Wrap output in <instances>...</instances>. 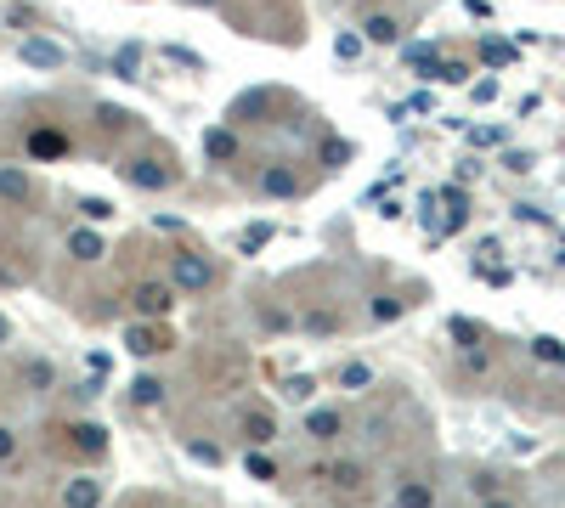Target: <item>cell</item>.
<instances>
[{
	"instance_id": "cell-20",
	"label": "cell",
	"mask_w": 565,
	"mask_h": 508,
	"mask_svg": "<svg viewBox=\"0 0 565 508\" xmlns=\"http://www.w3.org/2000/svg\"><path fill=\"white\" fill-rule=\"evenodd\" d=\"M124 345H131V356H153V350H164V339H159L148 322H136L131 333H124Z\"/></svg>"
},
{
	"instance_id": "cell-5",
	"label": "cell",
	"mask_w": 565,
	"mask_h": 508,
	"mask_svg": "<svg viewBox=\"0 0 565 508\" xmlns=\"http://www.w3.org/2000/svg\"><path fill=\"white\" fill-rule=\"evenodd\" d=\"M260 193H266V198H300L295 169H288V164H266V169H260Z\"/></svg>"
},
{
	"instance_id": "cell-16",
	"label": "cell",
	"mask_w": 565,
	"mask_h": 508,
	"mask_svg": "<svg viewBox=\"0 0 565 508\" xmlns=\"http://www.w3.org/2000/svg\"><path fill=\"white\" fill-rule=\"evenodd\" d=\"M29 153L34 159H62V153H68V136H62V131H34L29 136Z\"/></svg>"
},
{
	"instance_id": "cell-43",
	"label": "cell",
	"mask_w": 565,
	"mask_h": 508,
	"mask_svg": "<svg viewBox=\"0 0 565 508\" xmlns=\"http://www.w3.org/2000/svg\"><path fill=\"white\" fill-rule=\"evenodd\" d=\"M6 339H12V322H6V316H0V345H6Z\"/></svg>"
},
{
	"instance_id": "cell-26",
	"label": "cell",
	"mask_w": 565,
	"mask_h": 508,
	"mask_svg": "<svg viewBox=\"0 0 565 508\" xmlns=\"http://www.w3.org/2000/svg\"><path fill=\"white\" fill-rule=\"evenodd\" d=\"M79 215H86L91 226H102V221H114V204L108 198H79Z\"/></svg>"
},
{
	"instance_id": "cell-39",
	"label": "cell",
	"mask_w": 565,
	"mask_h": 508,
	"mask_svg": "<svg viewBox=\"0 0 565 508\" xmlns=\"http://www.w3.org/2000/svg\"><path fill=\"white\" fill-rule=\"evenodd\" d=\"M12 452H17V435H12V430H6V423H0V463H6V458H12Z\"/></svg>"
},
{
	"instance_id": "cell-37",
	"label": "cell",
	"mask_w": 565,
	"mask_h": 508,
	"mask_svg": "<svg viewBox=\"0 0 565 508\" xmlns=\"http://www.w3.org/2000/svg\"><path fill=\"white\" fill-rule=\"evenodd\" d=\"M435 108V96L430 91H418V96H407V113H430Z\"/></svg>"
},
{
	"instance_id": "cell-22",
	"label": "cell",
	"mask_w": 565,
	"mask_h": 508,
	"mask_svg": "<svg viewBox=\"0 0 565 508\" xmlns=\"http://www.w3.org/2000/svg\"><path fill=\"white\" fill-rule=\"evenodd\" d=\"M131 401H136V407H159V401H164V385H159L153 373H141L136 385H131Z\"/></svg>"
},
{
	"instance_id": "cell-19",
	"label": "cell",
	"mask_w": 565,
	"mask_h": 508,
	"mask_svg": "<svg viewBox=\"0 0 565 508\" xmlns=\"http://www.w3.org/2000/svg\"><path fill=\"white\" fill-rule=\"evenodd\" d=\"M407 68L413 74H442V51H435V46H407Z\"/></svg>"
},
{
	"instance_id": "cell-14",
	"label": "cell",
	"mask_w": 565,
	"mask_h": 508,
	"mask_svg": "<svg viewBox=\"0 0 565 508\" xmlns=\"http://www.w3.org/2000/svg\"><path fill=\"white\" fill-rule=\"evenodd\" d=\"M340 430H345V418L333 413V407H317V413L305 418V435H311V440H333Z\"/></svg>"
},
{
	"instance_id": "cell-21",
	"label": "cell",
	"mask_w": 565,
	"mask_h": 508,
	"mask_svg": "<svg viewBox=\"0 0 565 508\" xmlns=\"http://www.w3.org/2000/svg\"><path fill=\"white\" fill-rule=\"evenodd\" d=\"M351 153H357V147H351V141H340V136H328V141L317 147V159H323L328 169H345V164H351Z\"/></svg>"
},
{
	"instance_id": "cell-24",
	"label": "cell",
	"mask_w": 565,
	"mask_h": 508,
	"mask_svg": "<svg viewBox=\"0 0 565 508\" xmlns=\"http://www.w3.org/2000/svg\"><path fill=\"white\" fill-rule=\"evenodd\" d=\"M373 385V367L368 362H345L340 367V390H368Z\"/></svg>"
},
{
	"instance_id": "cell-45",
	"label": "cell",
	"mask_w": 565,
	"mask_h": 508,
	"mask_svg": "<svg viewBox=\"0 0 565 508\" xmlns=\"http://www.w3.org/2000/svg\"><path fill=\"white\" fill-rule=\"evenodd\" d=\"M560 260H565V243H560Z\"/></svg>"
},
{
	"instance_id": "cell-6",
	"label": "cell",
	"mask_w": 565,
	"mask_h": 508,
	"mask_svg": "<svg viewBox=\"0 0 565 508\" xmlns=\"http://www.w3.org/2000/svg\"><path fill=\"white\" fill-rule=\"evenodd\" d=\"M62 508H102V480H91V475L68 480L62 485Z\"/></svg>"
},
{
	"instance_id": "cell-38",
	"label": "cell",
	"mask_w": 565,
	"mask_h": 508,
	"mask_svg": "<svg viewBox=\"0 0 565 508\" xmlns=\"http://www.w3.org/2000/svg\"><path fill=\"white\" fill-rule=\"evenodd\" d=\"M305 328H311V333H328V328H333V316H328V311H311V316H305Z\"/></svg>"
},
{
	"instance_id": "cell-15",
	"label": "cell",
	"mask_w": 565,
	"mask_h": 508,
	"mask_svg": "<svg viewBox=\"0 0 565 508\" xmlns=\"http://www.w3.org/2000/svg\"><path fill=\"white\" fill-rule=\"evenodd\" d=\"M0 198H6V204H23L29 198V176L17 164H0Z\"/></svg>"
},
{
	"instance_id": "cell-25",
	"label": "cell",
	"mask_w": 565,
	"mask_h": 508,
	"mask_svg": "<svg viewBox=\"0 0 565 508\" xmlns=\"http://www.w3.org/2000/svg\"><path fill=\"white\" fill-rule=\"evenodd\" d=\"M243 469H249V480H278V463H271V458H266L260 447L243 458Z\"/></svg>"
},
{
	"instance_id": "cell-31",
	"label": "cell",
	"mask_w": 565,
	"mask_h": 508,
	"mask_svg": "<svg viewBox=\"0 0 565 508\" xmlns=\"http://www.w3.org/2000/svg\"><path fill=\"white\" fill-rule=\"evenodd\" d=\"M469 62H442V74H435V79H447V85H469Z\"/></svg>"
},
{
	"instance_id": "cell-3",
	"label": "cell",
	"mask_w": 565,
	"mask_h": 508,
	"mask_svg": "<svg viewBox=\"0 0 565 508\" xmlns=\"http://www.w3.org/2000/svg\"><path fill=\"white\" fill-rule=\"evenodd\" d=\"M124 181L141 186V193H164V186L176 181V169H164L159 159H131V164H124Z\"/></svg>"
},
{
	"instance_id": "cell-2",
	"label": "cell",
	"mask_w": 565,
	"mask_h": 508,
	"mask_svg": "<svg viewBox=\"0 0 565 508\" xmlns=\"http://www.w3.org/2000/svg\"><path fill=\"white\" fill-rule=\"evenodd\" d=\"M131 305H136V316H170V305H176V283H136Z\"/></svg>"
},
{
	"instance_id": "cell-1",
	"label": "cell",
	"mask_w": 565,
	"mask_h": 508,
	"mask_svg": "<svg viewBox=\"0 0 565 508\" xmlns=\"http://www.w3.org/2000/svg\"><path fill=\"white\" fill-rule=\"evenodd\" d=\"M170 283L181 294H204L209 283H215V266H209L204 254H176V260H170Z\"/></svg>"
},
{
	"instance_id": "cell-27",
	"label": "cell",
	"mask_w": 565,
	"mask_h": 508,
	"mask_svg": "<svg viewBox=\"0 0 565 508\" xmlns=\"http://www.w3.org/2000/svg\"><path fill=\"white\" fill-rule=\"evenodd\" d=\"M311 395H317V378H305V373H295L283 385V401H311Z\"/></svg>"
},
{
	"instance_id": "cell-23",
	"label": "cell",
	"mask_w": 565,
	"mask_h": 508,
	"mask_svg": "<svg viewBox=\"0 0 565 508\" xmlns=\"http://www.w3.org/2000/svg\"><path fill=\"white\" fill-rule=\"evenodd\" d=\"M480 62H487V68H509L515 46H504V40H480Z\"/></svg>"
},
{
	"instance_id": "cell-40",
	"label": "cell",
	"mask_w": 565,
	"mask_h": 508,
	"mask_svg": "<svg viewBox=\"0 0 565 508\" xmlns=\"http://www.w3.org/2000/svg\"><path fill=\"white\" fill-rule=\"evenodd\" d=\"M469 141L475 147H497V141H504V131H469Z\"/></svg>"
},
{
	"instance_id": "cell-42",
	"label": "cell",
	"mask_w": 565,
	"mask_h": 508,
	"mask_svg": "<svg viewBox=\"0 0 565 508\" xmlns=\"http://www.w3.org/2000/svg\"><path fill=\"white\" fill-rule=\"evenodd\" d=\"M480 508H520L515 497H480Z\"/></svg>"
},
{
	"instance_id": "cell-11",
	"label": "cell",
	"mask_w": 565,
	"mask_h": 508,
	"mask_svg": "<svg viewBox=\"0 0 565 508\" xmlns=\"http://www.w3.org/2000/svg\"><path fill=\"white\" fill-rule=\"evenodd\" d=\"M243 440L249 447H271V440H278V423H271V413H243Z\"/></svg>"
},
{
	"instance_id": "cell-34",
	"label": "cell",
	"mask_w": 565,
	"mask_h": 508,
	"mask_svg": "<svg viewBox=\"0 0 565 508\" xmlns=\"http://www.w3.org/2000/svg\"><path fill=\"white\" fill-rule=\"evenodd\" d=\"M29 385L46 390V385H51V367H46V362H29Z\"/></svg>"
},
{
	"instance_id": "cell-29",
	"label": "cell",
	"mask_w": 565,
	"mask_h": 508,
	"mask_svg": "<svg viewBox=\"0 0 565 508\" xmlns=\"http://www.w3.org/2000/svg\"><path fill=\"white\" fill-rule=\"evenodd\" d=\"M362 46H368L362 34H340V40H333V57H340V62H357V57H362Z\"/></svg>"
},
{
	"instance_id": "cell-10",
	"label": "cell",
	"mask_w": 565,
	"mask_h": 508,
	"mask_svg": "<svg viewBox=\"0 0 565 508\" xmlns=\"http://www.w3.org/2000/svg\"><path fill=\"white\" fill-rule=\"evenodd\" d=\"M68 254L74 260H102V254H108V243H102V231H91V226H79V231H68Z\"/></svg>"
},
{
	"instance_id": "cell-17",
	"label": "cell",
	"mask_w": 565,
	"mask_h": 508,
	"mask_svg": "<svg viewBox=\"0 0 565 508\" xmlns=\"http://www.w3.org/2000/svg\"><path fill=\"white\" fill-rule=\"evenodd\" d=\"M271 238H278V226H271V221H255V226H243V231H238V254H260Z\"/></svg>"
},
{
	"instance_id": "cell-28",
	"label": "cell",
	"mask_w": 565,
	"mask_h": 508,
	"mask_svg": "<svg viewBox=\"0 0 565 508\" xmlns=\"http://www.w3.org/2000/svg\"><path fill=\"white\" fill-rule=\"evenodd\" d=\"M136 62H141V51H136V46H119V57H114V74H119V79H141V74H136Z\"/></svg>"
},
{
	"instance_id": "cell-9",
	"label": "cell",
	"mask_w": 565,
	"mask_h": 508,
	"mask_svg": "<svg viewBox=\"0 0 565 508\" xmlns=\"http://www.w3.org/2000/svg\"><path fill=\"white\" fill-rule=\"evenodd\" d=\"M204 159H215V164H232V159H238V136L226 131V124H215V131H204Z\"/></svg>"
},
{
	"instance_id": "cell-7",
	"label": "cell",
	"mask_w": 565,
	"mask_h": 508,
	"mask_svg": "<svg viewBox=\"0 0 565 508\" xmlns=\"http://www.w3.org/2000/svg\"><path fill=\"white\" fill-rule=\"evenodd\" d=\"M340 497H362V463H333V469H317Z\"/></svg>"
},
{
	"instance_id": "cell-33",
	"label": "cell",
	"mask_w": 565,
	"mask_h": 508,
	"mask_svg": "<svg viewBox=\"0 0 565 508\" xmlns=\"http://www.w3.org/2000/svg\"><path fill=\"white\" fill-rule=\"evenodd\" d=\"M187 458H198V463H221V447H209V440H193V447H187Z\"/></svg>"
},
{
	"instance_id": "cell-13",
	"label": "cell",
	"mask_w": 565,
	"mask_h": 508,
	"mask_svg": "<svg viewBox=\"0 0 565 508\" xmlns=\"http://www.w3.org/2000/svg\"><path fill=\"white\" fill-rule=\"evenodd\" d=\"M396 508H435V485L430 480H402L396 485Z\"/></svg>"
},
{
	"instance_id": "cell-18",
	"label": "cell",
	"mask_w": 565,
	"mask_h": 508,
	"mask_svg": "<svg viewBox=\"0 0 565 508\" xmlns=\"http://www.w3.org/2000/svg\"><path fill=\"white\" fill-rule=\"evenodd\" d=\"M532 356H537V362H549V367H565V339L537 333V339H532Z\"/></svg>"
},
{
	"instance_id": "cell-8",
	"label": "cell",
	"mask_w": 565,
	"mask_h": 508,
	"mask_svg": "<svg viewBox=\"0 0 565 508\" xmlns=\"http://www.w3.org/2000/svg\"><path fill=\"white\" fill-rule=\"evenodd\" d=\"M68 440H74V452H86V458H102V452H108V430H102V423H74Z\"/></svg>"
},
{
	"instance_id": "cell-35",
	"label": "cell",
	"mask_w": 565,
	"mask_h": 508,
	"mask_svg": "<svg viewBox=\"0 0 565 508\" xmlns=\"http://www.w3.org/2000/svg\"><path fill=\"white\" fill-rule=\"evenodd\" d=\"M469 492H480V497H497V475H475V480H469Z\"/></svg>"
},
{
	"instance_id": "cell-41",
	"label": "cell",
	"mask_w": 565,
	"mask_h": 508,
	"mask_svg": "<svg viewBox=\"0 0 565 508\" xmlns=\"http://www.w3.org/2000/svg\"><path fill=\"white\" fill-rule=\"evenodd\" d=\"M497 96V79H475V102H492Z\"/></svg>"
},
{
	"instance_id": "cell-30",
	"label": "cell",
	"mask_w": 565,
	"mask_h": 508,
	"mask_svg": "<svg viewBox=\"0 0 565 508\" xmlns=\"http://www.w3.org/2000/svg\"><path fill=\"white\" fill-rule=\"evenodd\" d=\"M402 311H407V305H402V300H385V294H379V300L368 305V316H373V322H396Z\"/></svg>"
},
{
	"instance_id": "cell-36",
	"label": "cell",
	"mask_w": 565,
	"mask_h": 508,
	"mask_svg": "<svg viewBox=\"0 0 565 508\" xmlns=\"http://www.w3.org/2000/svg\"><path fill=\"white\" fill-rule=\"evenodd\" d=\"M452 339H458V345H475V339H480V333H475V328L464 322V316H458V322H452Z\"/></svg>"
},
{
	"instance_id": "cell-12",
	"label": "cell",
	"mask_w": 565,
	"mask_h": 508,
	"mask_svg": "<svg viewBox=\"0 0 565 508\" xmlns=\"http://www.w3.org/2000/svg\"><path fill=\"white\" fill-rule=\"evenodd\" d=\"M362 40H368V46H396V40H402V23L385 17V12H373L368 23H362Z\"/></svg>"
},
{
	"instance_id": "cell-4",
	"label": "cell",
	"mask_w": 565,
	"mask_h": 508,
	"mask_svg": "<svg viewBox=\"0 0 565 508\" xmlns=\"http://www.w3.org/2000/svg\"><path fill=\"white\" fill-rule=\"evenodd\" d=\"M17 51H23L29 68H62V62H68V51L51 46V40H40V34H23V46H17Z\"/></svg>"
},
{
	"instance_id": "cell-44",
	"label": "cell",
	"mask_w": 565,
	"mask_h": 508,
	"mask_svg": "<svg viewBox=\"0 0 565 508\" xmlns=\"http://www.w3.org/2000/svg\"><path fill=\"white\" fill-rule=\"evenodd\" d=\"M193 6H215V0H193Z\"/></svg>"
},
{
	"instance_id": "cell-32",
	"label": "cell",
	"mask_w": 565,
	"mask_h": 508,
	"mask_svg": "<svg viewBox=\"0 0 565 508\" xmlns=\"http://www.w3.org/2000/svg\"><path fill=\"white\" fill-rule=\"evenodd\" d=\"M164 57L181 62V68H204V57H198V51H187V46H164Z\"/></svg>"
}]
</instances>
